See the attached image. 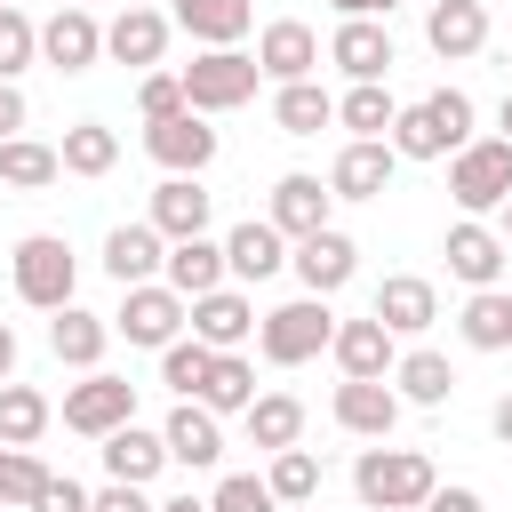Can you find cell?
<instances>
[{
    "instance_id": "1",
    "label": "cell",
    "mask_w": 512,
    "mask_h": 512,
    "mask_svg": "<svg viewBox=\"0 0 512 512\" xmlns=\"http://www.w3.org/2000/svg\"><path fill=\"white\" fill-rule=\"evenodd\" d=\"M464 144H472V96L464 88H432V96L400 104V120H392V152L400 160H448Z\"/></svg>"
},
{
    "instance_id": "2",
    "label": "cell",
    "mask_w": 512,
    "mask_h": 512,
    "mask_svg": "<svg viewBox=\"0 0 512 512\" xmlns=\"http://www.w3.org/2000/svg\"><path fill=\"white\" fill-rule=\"evenodd\" d=\"M352 488H360L368 512H424V496L440 488V472H432L424 448H384V440H376V448H360Z\"/></svg>"
},
{
    "instance_id": "3",
    "label": "cell",
    "mask_w": 512,
    "mask_h": 512,
    "mask_svg": "<svg viewBox=\"0 0 512 512\" xmlns=\"http://www.w3.org/2000/svg\"><path fill=\"white\" fill-rule=\"evenodd\" d=\"M336 344V312H328V296H296V304H272L264 320H256V352L272 360V368H304V360H320Z\"/></svg>"
},
{
    "instance_id": "4",
    "label": "cell",
    "mask_w": 512,
    "mask_h": 512,
    "mask_svg": "<svg viewBox=\"0 0 512 512\" xmlns=\"http://www.w3.org/2000/svg\"><path fill=\"white\" fill-rule=\"evenodd\" d=\"M448 192L464 216H496L512 200V136H472L464 152H448Z\"/></svg>"
},
{
    "instance_id": "5",
    "label": "cell",
    "mask_w": 512,
    "mask_h": 512,
    "mask_svg": "<svg viewBox=\"0 0 512 512\" xmlns=\"http://www.w3.org/2000/svg\"><path fill=\"white\" fill-rule=\"evenodd\" d=\"M8 272H16V296H24L32 312H64L72 288H80V264H72V248H64L56 232H24L16 256H8Z\"/></svg>"
},
{
    "instance_id": "6",
    "label": "cell",
    "mask_w": 512,
    "mask_h": 512,
    "mask_svg": "<svg viewBox=\"0 0 512 512\" xmlns=\"http://www.w3.org/2000/svg\"><path fill=\"white\" fill-rule=\"evenodd\" d=\"M184 328H192V296H176L168 280H136V288H120L112 336H128V344H144V352H168Z\"/></svg>"
},
{
    "instance_id": "7",
    "label": "cell",
    "mask_w": 512,
    "mask_h": 512,
    "mask_svg": "<svg viewBox=\"0 0 512 512\" xmlns=\"http://www.w3.org/2000/svg\"><path fill=\"white\" fill-rule=\"evenodd\" d=\"M256 80H264L256 56H240V48H200V56L184 64V104H192V112H240V104L256 96Z\"/></svg>"
},
{
    "instance_id": "8",
    "label": "cell",
    "mask_w": 512,
    "mask_h": 512,
    "mask_svg": "<svg viewBox=\"0 0 512 512\" xmlns=\"http://www.w3.org/2000/svg\"><path fill=\"white\" fill-rule=\"evenodd\" d=\"M120 424H136V384H128V376H104V368H88V376L64 392V432H80V440H104V432H120Z\"/></svg>"
},
{
    "instance_id": "9",
    "label": "cell",
    "mask_w": 512,
    "mask_h": 512,
    "mask_svg": "<svg viewBox=\"0 0 512 512\" xmlns=\"http://www.w3.org/2000/svg\"><path fill=\"white\" fill-rule=\"evenodd\" d=\"M144 152L168 168V176H200L208 160H216V128H208V112H168V120H144Z\"/></svg>"
},
{
    "instance_id": "10",
    "label": "cell",
    "mask_w": 512,
    "mask_h": 512,
    "mask_svg": "<svg viewBox=\"0 0 512 512\" xmlns=\"http://www.w3.org/2000/svg\"><path fill=\"white\" fill-rule=\"evenodd\" d=\"M400 392H392V376H344L336 384V400H328V416L352 432V440H392V424H400Z\"/></svg>"
},
{
    "instance_id": "11",
    "label": "cell",
    "mask_w": 512,
    "mask_h": 512,
    "mask_svg": "<svg viewBox=\"0 0 512 512\" xmlns=\"http://www.w3.org/2000/svg\"><path fill=\"white\" fill-rule=\"evenodd\" d=\"M440 256H448V272H456L464 288H496V280H504L512 240H504L496 224H480V216H456V224H448V240H440Z\"/></svg>"
},
{
    "instance_id": "12",
    "label": "cell",
    "mask_w": 512,
    "mask_h": 512,
    "mask_svg": "<svg viewBox=\"0 0 512 512\" xmlns=\"http://www.w3.org/2000/svg\"><path fill=\"white\" fill-rule=\"evenodd\" d=\"M160 440H168V464H184V472H216L224 464V416L208 400H176Z\"/></svg>"
},
{
    "instance_id": "13",
    "label": "cell",
    "mask_w": 512,
    "mask_h": 512,
    "mask_svg": "<svg viewBox=\"0 0 512 512\" xmlns=\"http://www.w3.org/2000/svg\"><path fill=\"white\" fill-rule=\"evenodd\" d=\"M288 264H296V280H304L312 296H336V288L360 272V240L336 232V224H320V232H304V240L288 248Z\"/></svg>"
},
{
    "instance_id": "14",
    "label": "cell",
    "mask_w": 512,
    "mask_h": 512,
    "mask_svg": "<svg viewBox=\"0 0 512 512\" xmlns=\"http://www.w3.org/2000/svg\"><path fill=\"white\" fill-rule=\"evenodd\" d=\"M40 64H56V72H96V64H104V24H96V8H56V16L40 24Z\"/></svg>"
},
{
    "instance_id": "15",
    "label": "cell",
    "mask_w": 512,
    "mask_h": 512,
    "mask_svg": "<svg viewBox=\"0 0 512 512\" xmlns=\"http://www.w3.org/2000/svg\"><path fill=\"white\" fill-rule=\"evenodd\" d=\"M168 32H176L168 8H120V16L104 24V56L128 64V72H152V64L168 56Z\"/></svg>"
},
{
    "instance_id": "16",
    "label": "cell",
    "mask_w": 512,
    "mask_h": 512,
    "mask_svg": "<svg viewBox=\"0 0 512 512\" xmlns=\"http://www.w3.org/2000/svg\"><path fill=\"white\" fill-rule=\"evenodd\" d=\"M392 168H400L392 136H352V144L336 152V168H328V192H336V200H384Z\"/></svg>"
},
{
    "instance_id": "17",
    "label": "cell",
    "mask_w": 512,
    "mask_h": 512,
    "mask_svg": "<svg viewBox=\"0 0 512 512\" xmlns=\"http://www.w3.org/2000/svg\"><path fill=\"white\" fill-rule=\"evenodd\" d=\"M424 48L440 64H464L488 48V8L480 0H424Z\"/></svg>"
},
{
    "instance_id": "18",
    "label": "cell",
    "mask_w": 512,
    "mask_h": 512,
    "mask_svg": "<svg viewBox=\"0 0 512 512\" xmlns=\"http://www.w3.org/2000/svg\"><path fill=\"white\" fill-rule=\"evenodd\" d=\"M256 64H264L272 88H280V80H312V64H320V32H312L304 16H272V24L256 32Z\"/></svg>"
},
{
    "instance_id": "19",
    "label": "cell",
    "mask_w": 512,
    "mask_h": 512,
    "mask_svg": "<svg viewBox=\"0 0 512 512\" xmlns=\"http://www.w3.org/2000/svg\"><path fill=\"white\" fill-rule=\"evenodd\" d=\"M328 64H336L344 80H384L400 56H392V32H384L376 16H344V24L328 32Z\"/></svg>"
},
{
    "instance_id": "20",
    "label": "cell",
    "mask_w": 512,
    "mask_h": 512,
    "mask_svg": "<svg viewBox=\"0 0 512 512\" xmlns=\"http://www.w3.org/2000/svg\"><path fill=\"white\" fill-rule=\"evenodd\" d=\"M288 248H296V240H288L272 216H248V224H232V232H224V264H232V280H240V288L272 280V272L288 264Z\"/></svg>"
},
{
    "instance_id": "21",
    "label": "cell",
    "mask_w": 512,
    "mask_h": 512,
    "mask_svg": "<svg viewBox=\"0 0 512 512\" xmlns=\"http://www.w3.org/2000/svg\"><path fill=\"white\" fill-rule=\"evenodd\" d=\"M192 336L200 344H216V352H240L248 336H256V296L248 288H208V296H192Z\"/></svg>"
},
{
    "instance_id": "22",
    "label": "cell",
    "mask_w": 512,
    "mask_h": 512,
    "mask_svg": "<svg viewBox=\"0 0 512 512\" xmlns=\"http://www.w3.org/2000/svg\"><path fill=\"white\" fill-rule=\"evenodd\" d=\"M168 264V232L144 216V224H112L104 232V272L120 280V288H136V280H152Z\"/></svg>"
},
{
    "instance_id": "23",
    "label": "cell",
    "mask_w": 512,
    "mask_h": 512,
    "mask_svg": "<svg viewBox=\"0 0 512 512\" xmlns=\"http://www.w3.org/2000/svg\"><path fill=\"white\" fill-rule=\"evenodd\" d=\"M328 208H336V192H328L320 176L288 168V176L272 184V208H264V216H272V224H280L288 240H304V232H320V224H328Z\"/></svg>"
},
{
    "instance_id": "24",
    "label": "cell",
    "mask_w": 512,
    "mask_h": 512,
    "mask_svg": "<svg viewBox=\"0 0 512 512\" xmlns=\"http://www.w3.org/2000/svg\"><path fill=\"white\" fill-rule=\"evenodd\" d=\"M160 280H168L176 296H208V288H224V280H232V264H224V240H208V232H192V240H168V264H160Z\"/></svg>"
},
{
    "instance_id": "25",
    "label": "cell",
    "mask_w": 512,
    "mask_h": 512,
    "mask_svg": "<svg viewBox=\"0 0 512 512\" xmlns=\"http://www.w3.org/2000/svg\"><path fill=\"white\" fill-rule=\"evenodd\" d=\"M392 336H424L432 320H440V296H432V280L424 272H392L384 288H376V304H368Z\"/></svg>"
},
{
    "instance_id": "26",
    "label": "cell",
    "mask_w": 512,
    "mask_h": 512,
    "mask_svg": "<svg viewBox=\"0 0 512 512\" xmlns=\"http://www.w3.org/2000/svg\"><path fill=\"white\" fill-rule=\"evenodd\" d=\"M328 352H336V368H344V376H392L400 336L368 312V320H336V344H328Z\"/></svg>"
},
{
    "instance_id": "27",
    "label": "cell",
    "mask_w": 512,
    "mask_h": 512,
    "mask_svg": "<svg viewBox=\"0 0 512 512\" xmlns=\"http://www.w3.org/2000/svg\"><path fill=\"white\" fill-rule=\"evenodd\" d=\"M168 16H176V32H192L200 48H240V40H248V24H256V8H248V0H176Z\"/></svg>"
},
{
    "instance_id": "28",
    "label": "cell",
    "mask_w": 512,
    "mask_h": 512,
    "mask_svg": "<svg viewBox=\"0 0 512 512\" xmlns=\"http://www.w3.org/2000/svg\"><path fill=\"white\" fill-rule=\"evenodd\" d=\"M392 392H400L408 408H448V392H456V368H448V352H432V344L400 352V360H392Z\"/></svg>"
},
{
    "instance_id": "29",
    "label": "cell",
    "mask_w": 512,
    "mask_h": 512,
    "mask_svg": "<svg viewBox=\"0 0 512 512\" xmlns=\"http://www.w3.org/2000/svg\"><path fill=\"white\" fill-rule=\"evenodd\" d=\"M240 424H248V448L280 456V448L304 440V400H296V392H256V400L240 408Z\"/></svg>"
},
{
    "instance_id": "30",
    "label": "cell",
    "mask_w": 512,
    "mask_h": 512,
    "mask_svg": "<svg viewBox=\"0 0 512 512\" xmlns=\"http://www.w3.org/2000/svg\"><path fill=\"white\" fill-rule=\"evenodd\" d=\"M208 192H200V176H160L152 184V224L168 232V240H192V232H208Z\"/></svg>"
},
{
    "instance_id": "31",
    "label": "cell",
    "mask_w": 512,
    "mask_h": 512,
    "mask_svg": "<svg viewBox=\"0 0 512 512\" xmlns=\"http://www.w3.org/2000/svg\"><path fill=\"white\" fill-rule=\"evenodd\" d=\"M104 344H112V320H104V312L64 304V312L48 320V352H56L64 368H96V360H104Z\"/></svg>"
},
{
    "instance_id": "32",
    "label": "cell",
    "mask_w": 512,
    "mask_h": 512,
    "mask_svg": "<svg viewBox=\"0 0 512 512\" xmlns=\"http://www.w3.org/2000/svg\"><path fill=\"white\" fill-rule=\"evenodd\" d=\"M160 464H168V440L160 432H144V424H120V432H104V472L112 480H160Z\"/></svg>"
},
{
    "instance_id": "33",
    "label": "cell",
    "mask_w": 512,
    "mask_h": 512,
    "mask_svg": "<svg viewBox=\"0 0 512 512\" xmlns=\"http://www.w3.org/2000/svg\"><path fill=\"white\" fill-rule=\"evenodd\" d=\"M456 336H464L472 352H512V288H472Z\"/></svg>"
},
{
    "instance_id": "34",
    "label": "cell",
    "mask_w": 512,
    "mask_h": 512,
    "mask_svg": "<svg viewBox=\"0 0 512 512\" xmlns=\"http://www.w3.org/2000/svg\"><path fill=\"white\" fill-rule=\"evenodd\" d=\"M272 120H280V136H320V128H336V96L320 80H280Z\"/></svg>"
},
{
    "instance_id": "35",
    "label": "cell",
    "mask_w": 512,
    "mask_h": 512,
    "mask_svg": "<svg viewBox=\"0 0 512 512\" xmlns=\"http://www.w3.org/2000/svg\"><path fill=\"white\" fill-rule=\"evenodd\" d=\"M64 176V152L56 144H40V136H8L0 144V184L8 192H48Z\"/></svg>"
},
{
    "instance_id": "36",
    "label": "cell",
    "mask_w": 512,
    "mask_h": 512,
    "mask_svg": "<svg viewBox=\"0 0 512 512\" xmlns=\"http://www.w3.org/2000/svg\"><path fill=\"white\" fill-rule=\"evenodd\" d=\"M48 424H56L48 392L8 376V384H0V440H8V448H40V432H48Z\"/></svg>"
},
{
    "instance_id": "37",
    "label": "cell",
    "mask_w": 512,
    "mask_h": 512,
    "mask_svg": "<svg viewBox=\"0 0 512 512\" xmlns=\"http://www.w3.org/2000/svg\"><path fill=\"white\" fill-rule=\"evenodd\" d=\"M392 120H400V104H392L384 80H352V88L336 96V128H344V136H392Z\"/></svg>"
},
{
    "instance_id": "38",
    "label": "cell",
    "mask_w": 512,
    "mask_h": 512,
    "mask_svg": "<svg viewBox=\"0 0 512 512\" xmlns=\"http://www.w3.org/2000/svg\"><path fill=\"white\" fill-rule=\"evenodd\" d=\"M56 152H64V176H112L120 168V136L104 120H72Z\"/></svg>"
},
{
    "instance_id": "39",
    "label": "cell",
    "mask_w": 512,
    "mask_h": 512,
    "mask_svg": "<svg viewBox=\"0 0 512 512\" xmlns=\"http://www.w3.org/2000/svg\"><path fill=\"white\" fill-rule=\"evenodd\" d=\"M208 368H216V344H200V336H176V344L160 352V384H168L176 400H200Z\"/></svg>"
},
{
    "instance_id": "40",
    "label": "cell",
    "mask_w": 512,
    "mask_h": 512,
    "mask_svg": "<svg viewBox=\"0 0 512 512\" xmlns=\"http://www.w3.org/2000/svg\"><path fill=\"white\" fill-rule=\"evenodd\" d=\"M200 400H208L216 416H240V408L256 400V360H240V352H216V368H208Z\"/></svg>"
},
{
    "instance_id": "41",
    "label": "cell",
    "mask_w": 512,
    "mask_h": 512,
    "mask_svg": "<svg viewBox=\"0 0 512 512\" xmlns=\"http://www.w3.org/2000/svg\"><path fill=\"white\" fill-rule=\"evenodd\" d=\"M264 480H272V496H280V504H312V496H320V456L296 440V448H280V456H272V472H264Z\"/></svg>"
},
{
    "instance_id": "42",
    "label": "cell",
    "mask_w": 512,
    "mask_h": 512,
    "mask_svg": "<svg viewBox=\"0 0 512 512\" xmlns=\"http://www.w3.org/2000/svg\"><path fill=\"white\" fill-rule=\"evenodd\" d=\"M40 480H48V464H40L32 448H8V440H0V512H32Z\"/></svg>"
},
{
    "instance_id": "43",
    "label": "cell",
    "mask_w": 512,
    "mask_h": 512,
    "mask_svg": "<svg viewBox=\"0 0 512 512\" xmlns=\"http://www.w3.org/2000/svg\"><path fill=\"white\" fill-rule=\"evenodd\" d=\"M32 64H40V24L24 8H0V80H16Z\"/></svg>"
},
{
    "instance_id": "44",
    "label": "cell",
    "mask_w": 512,
    "mask_h": 512,
    "mask_svg": "<svg viewBox=\"0 0 512 512\" xmlns=\"http://www.w3.org/2000/svg\"><path fill=\"white\" fill-rule=\"evenodd\" d=\"M208 504H216V512H280V496H272V480H256V472H224Z\"/></svg>"
},
{
    "instance_id": "45",
    "label": "cell",
    "mask_w": 512,
    "mask_h": 512,
    "mask_svg": "<svg viewBox=\"0 0 512 512\" xmlns=\"http://www.w3.org/2000/svg\"><path fill=\"white\" fill-rule=\"evenodd\" d=\"M136 112H144V120L184 112V72H144V80H136Z\"/></svg>"
},
{
    "instance_id": "46",
    "label": "cell",
    "mask_w": 512,
    "mask_h": 512,
    "mask_svg": "<svg viewBox=\"0 0 512 512\" xmlns=\"http://www.w3.org/2000/svg\"><path fill=\"white\" fill-rule=\"evenodd\" d=\"M32 512H88V488H80L72 472H48L40 496H32Z\"/></svg>"
},
{
    "instance_id": "47",
    "label": "cell",
    "mask_w": 512,
    "mask_h": 512,
    "mask_svg": "<svg viewBox=\"0 0 512 512\" xmlns=\"http://www.w3.org/2000/svg\"><path fill=\"white\" fill-rule=\"evenodd\" d=\"M88 512H160V504H152V496H144L136 480H112L104 496H88Z\"/></svg>"
},
{
    "instance_id": "48",
    "label": "cell",
    "mask_w": 512,
    "mask_h": 512,
    "mask_svg": "<svg viewBox=\"0 0 512 512\" xmlns=\"http://www.w3.org/2000/svg\"><path fill=\"white\" fill-rule=\"evenodd\" d=\"M424 512H488V504H480V488H432Z\"/></svg>"
},
{
    "instance_id": "49",
    "label": "cell",
    "mask_w": 512,
    "mask_h": 512,
    "mask_svg": "<svg viewBox=\"0 0 512 512\" xmlns=\"http://www.w3.org/2000/svg\"><path fill=\"white\" fill-rule=\"evenodd\" d=\"M8 136H24V88L16 80H0V144Z\"/></svg>"
},
{
    "instance_id": "50",
    "label": "cell",
    "mask_w": 512,
    "mask_h": 512,
    "mask_svg": "<svg viewBox=\"0 0 512 512\" xmlns=\"http://www.w3.org/2000/svg\"><path fill=\"white\" fill-rule=\"evenodd\" d=\"M392 8H400V0H336V16H376V24H384Z\"/></svg>"
},
{
    "instance_id": "51",
    "label": "cell",
    "mask_w": 512,
    "mask_h": 512,
    "mask_svg": "<svg viewBox=\"0 0 512 512\" xmlns=\"http://www.w3.org/2000/svg\"><path fill=\"white\" fill-rule=\"evenodd\" d=\"M8 376H16V328L0 320V384H8Z\"/></svg>"
},
{
    "instance_id": "52",
    "label": "cell",
    "mask_w": 512,
    "mask_h": 512,
    "mask_svg": "<svg viewBox=\"0 0 512 512\" xmlns=\"http://www.w3.org/2000/svg\"><path fill=\"white\" fill-rule=\"evenodd\" d=\"M488 424H496V440H504V448H512V392H504V400H496V416H488Z\"/></svg>"
},
{
    "instance_id": "53",
    "label": "cell",
    "mask_w": 512,
    "mask_h": 512,
    "mask_svg": "<svg viewBox=\"0 0 512 512\" xmlns=\"http://www.w3.org/2000/svg\"><path fill=\"white\" fill-rule=\"evenodd\" d=\"M160 512H216V504H208V496H192V488H184V496H168V504H160Z\"/></svg>"
},
{
    "instance_id": "54",
    "label": "cell",
    "mask_w": 512,
    "mask_h": 512,
    "mask_svg": "<svg viewBox=\"0 0 512 512\" xmlns=\"http://www.w3.org/2000/svg\"><path fill=\"white\" fill-rule=\"evenodd\" d=\"M496 128H504V136H512V88H504V104H496Z\"/></svg>"
},
{
    "instance_id": "55",
    "label": "cell",
    "mask_w": 512,
    "mask_h": 512,
    "mask_svg": "<svg viewBox=\"0 0 512 512\" xmlns=\"http://www.w3.org/2000/svg\"><path fill=\"white\" fill-rule=\"evenodd\" d=\"M496 216H504V240H512V200H504V208H496Z\"/></svg>"
},
{
    "instance_id": "56",
    "label": "cell",
    "mask_w": 512,
    "mask_h": 512,
    "mask_svg": "<svg viewBox=\"0 0 512 512\" xmlns=\"http://www.w3.org/2000/svg\"><path fill=\"white\" fill-rule=\"evenodd\" d=\"M128 8H160V0H128Z\"/></svg>"
},
{
    "instance_id": "57",
    "label": "cell",
    "mask_w": 512,
    "mask_h": 512,
    "mask_svg": "<svg viewBox=\"0 0 512 512\" xmlns=\"http://www.w3.org/2000/svg\"><path fill=\"white\" fill-rule=\"evenodd\" d=\"M64 8H96V0H64Z\"/></svg>"
},
{
    "instance_id": "58",
    "label": "cell",
    "mask_w": 512,
    "mask_h": 512,
    "mask_svg": "<svg viewBox=\"0 0 512 512\" xmlns=\"http://www.w3.org/2000/svg\"><path fill=\"white\" fill-rule=\"evenodd\" d=\"M0 8H16V0H0Z\"/></svg>"
}]
</instances>
